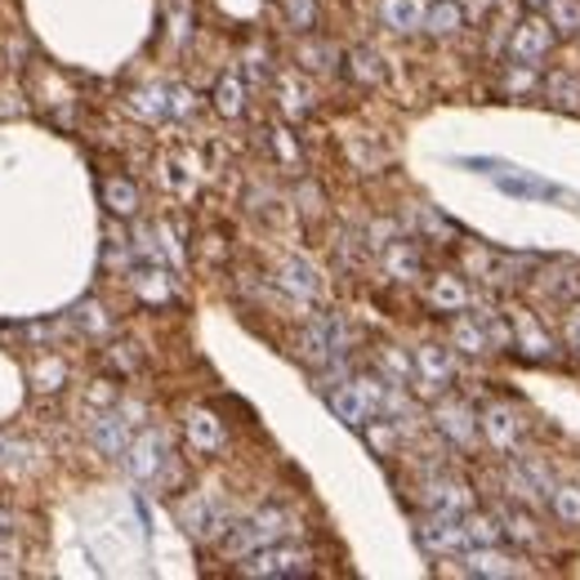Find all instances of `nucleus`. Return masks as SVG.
<instances>
[{
  "label": "nucleus",
  "mask_w": 580,
  "mask_h": 580,
  "mask_svg": "<svg viewBox=\"0 0 580 580\" xmlns=\"http://www.w3.org/2000/svg\"><path fill=\"white\" fill-rule=\"evenodd\" d=\"M246 576H304L308 571V553L295 545H264L251 553V562H242Z\"/></svg>",
  "instance_id": "obj_5"
},
{
  "label": "nucleus",
  "mask_w": 580,
  "mask_h": 580,
  "mask_svg": "<svg viewBox=\"0 0 580 580\" xmlns=\"http://www.w3.org/2000/svg\"><path fill=\"white\" fill-rule=\"evenodd\" d=\"M277 282H282V291H291V295H299V299H317V295H321V273H317L308 260H282Z\"/></svg>",
  "instance_id": "obj_14"
},
{
  "label": "nucleus",
  "mask_w": 580,
  "mask_h": 580,
  "mask_svg": "<svg viewBox=\"0 0 580 580\" xmlns=\"http://www.w3.org/2000/svg\"><path fill=\"white\" fill-rule=\"evenodd\" d=\"M460 23H464V14H460L455 0H433L429 14H424V32H433V36H455Z\"/></svg>",
  "instance_id": "obj_21"
},
{
  "label": "nucleus",
  "mask_w": 580,
  "mask_h": 580,
  "mask_svg": "<svg viewBox=\"0 0 580 580\" xmlns=\"http://www.w3.org/2000/svg\"><path fill=\"white\" fill-rule=\"evenodd\" d=\"M483 433H487V442L496 451H514L523 442V420H518V411L509 402H496V407L483 411Z\"/></svg>",
  "instance_id": "obj_11"
},
{
  "label": "nucleus",
  "mask_w": 580,
  "mask_h": 580,
  "mask_svg": "<svg viewBox=\"0 0 580 580\" xmlns=\"http://www.w3.org/2000/svg\"><path fill=\"white\" fill-rule=\"evenodd\" d=\"M76 321H81L85 330H103V317H98V308H94V304H85V308H76Z\"/></svg>",
  "instance_id": "obj_38"
},
{
  "label": "nucleus",
  "mask_w": 580,
  "mask_h": 580,
  "mask_svg": "<svg viewBox=\"0 0 580 580\" xmlns=\"http://www.w3.org/2000/svg\"><path fill=\"white\" fill-rule=\"evenodd\" d=\"M179 523H183V531L192 536V540H205V545H219V536L228 531V509L214 500V496H192V500H183L179 505Z\"/></svg>",
  "instance_id": "obj_4"
},
{
  "label": "nucleus",
  "mask_w": 580,
  "mask_h": 580,
  "mask_svg": "<svg viewBox=\"0 0 580 580\" xmlns=\"http://www.w3.org/2000/svg\"><path fill=\"white\" fill-rule=\"evenodd\" d=\"M433 415H437V429H442L455 446H470V442L478 437V429H483V420H478L470 407H464V402H442Z\"/></svg>",
  "instance_id": "obj_12"
},
{
  "label": "nucleus",
  "mask_w": 580,
  "mask_h": 580,
  "mask_svg": "<svg viewBox=\"0 0 580 580\" xmlns=\"http://www.w3.org/2000/svg\"><path fill=\"white\" fill-rule=\"evenodd\" d=\"M130 415H139V407H116V411L94 415L89 442H94L103 455H126V446H130V424H135Z\"/></svg>",
  "instance_id": "obj_6"
},
{
  "label": "nucleus",
  "mask_w": 580,
  "mask_h": 580,
  "mask_svg": "<svg viewBox=\"0 0 580 580\" xmlns=\"http://www.w3.org/2000/svg\"><path fill=\"white\" fill-rule=\"evenodd\" d=\"M344 344H348V330L339 317H317L304 335H299V354L308 362H326V358H339L344 354Z\"/></svg>",
  "instance_id": "obj_7"
},
{
  "label": "nucleus",
  "mask_w": 580,
  "mask_h": 580,
  "mask_svg": "<svg viewBox=\"0 0 580 580\" xmlns=\"http://www.w3.org/2000/svg\"><path fill=\"white\" fill-rule=\"evenodd\" d=\"M348 72H354L362 85H380L384 81L380 54H371V50H354V54H348Z\"/></svg>",
  "instance_id": "obj_30"
},
{
  "label": "nucleus",
  "mask_w": 580,
  "mask_h": 580,
  "mask_svg": "<svg viewBox=\"0 0 580 580\" xmlns=\"http://www.w3.org/2000/svg\"><path fill=\"white\" fill-rule=\"evenodd\" d=\"M286 19H291V28L308 32V28H313V19H317V10H313V0H286Z\"/></svg>",
  "instance_id": "obj_35"
},
{
  "label": "nucleus",
  "mask_w": 580,
  "mask_h": 580,
  "mask_svg": "<svg viewBox=\"0 0 580 580\" xmlns=\"http://www.w3.org/2000/svg\"><path fill=\"white\" fill-rule=\"evenodd\" d=\"M505 89H509V94H527V89H536V72H531V63H514L509 76H505Z\"/></svg>",
  "instance_id": "obj_34"
},
{
  "label": "nucleus",
  "mask_w": 580,
  "mask_h": 580,
  "mask_svg": "<svg viewBox=\"0 0 580 580\" xmlns=\"http://www.w3.org/2000/svg\"><path fill=\"white\" fill-rule=\"evenodd\" d=\"M415 536L429 553H464L470 549V531H464V514H446V509H429L415 523Z\"/></svg>",
  "instance_id": "obj_2"
},
{
  "label": "nucleus",
  "mask_w": 580,
  "mask_h": 580,
  "mask_svg": "<svg viewBox=\"0 0 580 580\" xmlns=\"http://www.w3.org/2000/svg\"><path fill=\"white\" fill-rule=\"evenodd\" d=\"M429 304H433V308H446V313H460L464 304H470V291H464L460 277L442 273V277L429 282Z\"/></svg>",
  "instance_id": "obj_18"
},
{
  "label": "nucleus",
  "mask_w": 580,
  "mask_h": 580,
  "mask_svg": "<svg viewBox=\"0 0 580 580\" xmlns=\"http://www.w3.org/2000/svg\"><path fill=\"white\" fill-rule=\"evenodd\" d=\"M214 107H219L223 116H242V112H246V85H242L238 76H223V81L214 85Z\"/></svg>",
  "instance_id": "obj_25"
},
{
  "label": "nucleus",
  "mask_w": 580,
  "mask_h": 580,
  "mask_svg": "<svg viewBox=\"0 0 580 580\" xmlns=\"http://www.w3.org/2000/svg\"><path fill=\"white\" fill-rule=\"evenodd\" d=\"M549 23L562 32V36H580V0H549Z\"/></svg>",
  "instance_id": "obj_29"
},
{
  "label": "nucleus",
  "mask_w": 580,
  "mask_h": 580,
  "mask_svg": "<svg viewBox=\"0 0 580 580\" xmlns=\"http://www.w3.org/2000/svg\"><path fill=\"white\" fill-rule=\"evenodd\" d=\"M562 344L571 348V354H580V308H571L562 317Z\"/></svg>",
  "instance_id": "obj_36"
},
{
  "label": "nucleus",
  "mask_w": 580,
  "mask_h": 580,
  "mask_svg": "<svg viewBox=\"0 0 580 580\" xmlns=\"http://www.w3.org/2000/svg\"><path fill=\"white\" fill-rule=\"evenodd\" d=\"M509 50L518 63H536L553 50V23H540V19H523L509 36Z\"/></svg>",
  "instance_id": "obj_10"
},
{
  "label": "nucleus",
  "mask_w": 580,
  "mask_h": 580,
  "mask_svg": "<svg viewBox=\"0 0 580 580\" xmlns=\"http://www.w3.org/2000/svg\"><path fill=\"white\" fill-rule=\"evenodd\" d=\"M500 531H505L509 540H518V545H536V540H540V527H536L523 509H505V514H500Z\"/></svg>",
  "instance_id": "obj_28"
},
{
  "label": "nucleus",
  "mask_w": 580,
  "mask_h": 580,
  "mask_svg": "<svg viewBox=\"0 0 580 580\" xmlns=\"http://www.w3.org/2000/svg\"><path fill=\"white\" fill-rule=\"evenodd\" d=\"M286 527H291L286 509L268 505V509H260V514H251V518H242V523H228V531L219 536V549H223L228 558H251L255 549L277 545V540L286 536Z\"/></svg>",
  "instance_id": "obj_1"
},
{
  "label": "nucleus",
  "mask_w": 580,
  "mask_h": 580,
  "mask_svg": "<svg viewBox=\"0 0 580 580\" xmlns=\"http://www.w3.org/2000/svg\"><path fill=\"white\" fill-rule=\"evenodd\" d=\"M549 509L558 514V523H567V527H580V487H553L549 492Z\"/></svg>",
  "instance_id": "obj_27"
},
{
  "label": "nucleus",
  "mask_w": 580,
  "mask_h": 580,
  "mask_svg": "<svg viewBox=\"0 0 580 580\" xmlns=\"http://www.w3.org/2000/svg\"><path fill=\"white\" fill-rule=\"evenodd\" d=\"M424 505L429 509H446V514H470L474 496H470V487L455 483V478H433V483H424Z\"/></svg>",
  "instance_id": "obj_13"
},
{
  "label": "nucleus",
  "mask_w": 580,
  "mask_h": 580,
  "mask_svg": "<svg viewBox=\"0 0 580 580\" xmlns=\"http://www.w3.org/2000/svg\"><path fill=\"white\" fill-rule=\"evenodd\" d=\"M549 94H553V103H562V107H580V81H571L567 72H558V76L549 81Z\"/></svg>",
  "instance_id": "obj_33"
},
{
  "label": "nucleus",
  "mask_w": 580,
  "mask_h": 580,
  "mask_svg": "<svg viewBox=\"0 0 580 580\" xmlns=\"http://www.w3.org/2000/svg\"><path fill=\"white\" fill-rule=\"evenodd\" d=\"M170 112H175V116L197 112V94H188V89H170Z\"/></svg>",
  "instance_id": "obj_37"
},
{
  "label": "nucleus",
  "mask_w": 580,
  "mask_h": 580,
  "mask_svg": "<svg viewBox=\"0 0 580 580\" xmlns=\"http://www.w3.org/2000/svg\"><path fill=\"white\" fill-rule=\"evenodd\" d=\"M103 201H107L112 214H135L139 210V192H135L130 179H107L103 183Z\"/></svg>",
  "instance_id": "obj_24"
},
{
  "label": "nucleus",
  "mask_w": 580,
  "mask_h": 580,
  "mask_svg": "<svg viewBox=\"0 0 580 580\" xmlns=\"http://www.w3.org/2000/svg\"><path fill=\"white\" fill-rule=\"evenodd\" d=\"M424 14H429L424 0H380V19H384L393 32H420V28H424Z\"/></svg>",
  "instance_id": "obj_15"
},
{
  "label": "nucleus",
  "mask_w": 580,
  "mask_h": 580,
  "mask_svg": "<svg viewBox=\"0 0 580 580\" xmlns=\"http://www.w3.org/2000/svg\"><path fill=\"white\" fill-rule=\"evenodd\" d=\"M0 531H10V509H0Z\"/></svg>",
  "instance_id": "obj_40"
},
{
  "label": "nucleus",
  "mask_w": 580,
  "mask_h": 580,
  "mask_svg": "<svg viewBox=\"0 0 580 580\" xmlns=\"http://www.w3.org/2000/svg\"><path fill=\"white\" fill-rule=\"evenodd\" d=\"M451 344L460 348V354H487L492 339H487L483 317H455L451 321Z\"/></svg>",
  "instance_id": "obj_17"
},
{
  "label": "nucleus",
  "mask_w": 580,
  "mask_h": 580,
  "mask_svg": "<svg viewBox=\"0 0 580 580\" xmlns=\"http://www.w3.org/2000/svg\"><path fill=\"white\" fill-rule=\"evenodd\" d=\"M384 264H389V273L393 277H402V282H411V277H420V251H415V242H389L384 246Z\"/></svg>",
  "instance_id": "obj_20"
},
{
  "label": "nucleus",
  "mask_w": 580,
  "mask_h": 580,
  "mask_svg": "<svg viewBox=\"0 0 580 580\" xmlns=\"http://www.w3.org/2000/svg\"><path fill=\"white\" fill-rule=\"evenodd\" d=\"M19 451H23V446H19L14 437L0 433V464H14V460H19Z\"/></svg>",
  "instance_id": "obj_39"
},
{
  "label": "nucleus",
  "mask_w": 580,
  "mask_h": 580,
  "mask_svg": "<svg viewBox=\"0 0 580 580\" xmlns=\"http://www.w3.org/2000/svg\"><path fill=\"white\" fill-rule=\"evenodd\" d=\"M380 371L389 376V384H407V380H415V358H407L402 348H380Z\"/></svg>",
  "instance_id": "obj_26"
},
{
  "label": "nucleus",
  "mask_w": 580,
  "mask_h": 580,
  "mask_svg": "<svg viewBox=\"0 0 580 580\" xmlns=\"http://www.w3.org/2000/svg\"><path fill=\"white\" fill-rule=\"evenodd\" d=\"M415 380L429 384V389H446V384L455 380L451 348H442V344H420V348H415Z\"/></svg>",
  "instance_id": "obj_9"
},
{
  "label": "nucleus",
  "mask_w": 580,
  "mask_h": 580,
  "mask_svg": "<svg viewBox=\"0 0 580 580\" xmlns=\"http://www.w3.org/2000/svg\"><path fill=\"white\" fill-rule=\"evenodd\" d=\"M514 335H518V344L527 348L531 358H549V354H553V339L545 335V326H540L531 313H518V317H514Z\"/></svg>",
  "instance_id": "obj_19"
},
{
  "label": "nucleus",
  "mask_w": 580,
  "mask_h": 580,
  "mask_svg": "<svg viewBox=\"0 0 580 580\" xmlns=\"http://www.w3.org/2000/svg\"><path fill=\"white\" fill-rule=\"evenodd\" d=\"M135 286H139V295L152 299V304H166V299H170V286H166V273H161V268H139V273H135Z\"/></svg>",
  "instance_id": "obj_31"
},
{
  "label": "nucleus",
  "mask_w": 580,
  "mask_h": 580,
  "mask_svg": "<svg viewBox=\"0 0 580 580\" xmlns=\"http://www.w3.org/2000/svg\"><path fill=\"white\" fill-rule=\"evenodd\" d=\"M170 464V442L161 429H144L139 437H130L126 446V470L139 478V483H157Z\"/></svg>",
  "instance_id": "obj_3"
},
{
  "label": "nucleus",
  "mask_w": 580,
  "mask_h": 580,
  "mask_svg": "<svg viewBox=\"0 0 580 580\" xmlns=\"http://www.w3.org/2000/svg\"><path fill=\"white\" fill-rule=\"evenodd\" d=\"M188 437H192V446H201V451H219V446H223V424H219L210 411H192V415H188Z\"/></svg>",
  "instance_id": "obj_22"
},
{
  "label": "nucleus",
  "mask_w": 580,
  "mask_h": 580,
  "mask_svg": "<svg viewBox=\"0 0 580 580\" xmlns=\"http://www.w3.org/2000/svg\"><path fill=\"white\" fill-rule=\"evenodd\" d=\"M470 571H474V576H518L523 567H518L509 553H500L496 545H474V549H470Z\"/></svg>",
  "instance_id": "obj_16"
},
{
  "label": "nucleus",
  "mask_w": 580,
  "mask_h": 580,
  "mask_svg": "<svg viewBox=\"0 0 580 580\" xmlns=\"http://www.w3.org/2000/svg\"><path fill=\"white\" fill-rule=\"evenodd\" d=\"M130 112L144 116V122H166V116H175L170 112V89H139L130 98Z\"/></svg>",
  "instance_id": "obj_23"
},
{
  "label": "nucleus",
  "mask_w": 580,
  "mask_h": 580,
  "mask_svg": "<svg viewBox=\"0 0 580 580\" xmlns=\"http://www.w3.org/2000/svg\"><path fill=\"white\" fill-rule=\"evenodd\" d=\"M277 89L286 94L282 103H286V112H291V116H304V112L313 107V98H308V89H304V85H295V76H282V81H277Z\"/></svg>",
  "instance_id": "obj_32"
},
{
  "label": "nucleus",
  "mask_w": 580,
  "mask_h": 580,
  "mask_svg": "<svg viewBox=\"0 0 580 580\" xmlns=\"http://www.w3.org/2000/svg\"><path fill=\"white\" fill-rule=\"evenodd\" d=\"M527 6H536V10H540V6H549V0H527Z\"/></svg>",
  "instance_id": "obj_41"
},
{
  "label": "nucleus",
  "mask_w": 580,
  "mask_h": 580,
  "mask_svg": "<svg viewBox=\"0 0 580 580\" xmlns=\"http://www.w3.org/2000/svg\"><path fill=\"white\" fill-rule=\"evenodd\" d=\"M326 402H330V411H335L344 424H354V429H367V424L376 420V407L367 402V393L358 389V380H348V384H339V389H326Z\"/></svg>",
  "instance_id": "obj_8"
}]
</instances>
